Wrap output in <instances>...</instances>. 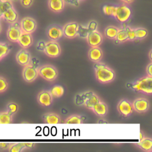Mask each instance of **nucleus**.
I'll return each mask as SVG.
<instances>
[{
	"mask_svg": "<svg viewBox=\"0 0 152 152\" xmlns=\"http://www.w3.org/2000/svg\"><path fill=\"white\" fill-rule=\"evenodd\" d=\"M95 63L94 65L95 76L99 82L102 84H106L115 79V72L112 68L99 62Z\"/></svg>",
	"mask_w": 152,
	"mask_h": 152,
	"instance_id": "nucleus-1",
	"label": "nucleus"
},
{
	"mask_svg": "<svg viewBox=\"0 0 152 152\" xmlns=\"http://www.w3.org/2000/svg\"><path fill=\"white\" fill-rule=\"evenodd\" d=\"M100 100L97 95L92 91H86L78 94L75 97V103L77 105H84L89 109H91L93 106Z\"/></svg>",
	"mask_w": 152,
	"mask_h": 152,
	"instance_id": "nucleus-2",
	"label": "nucleus"
},
{
	"mask_svg": "<svg viewBox=\"0 0 152 152\" xmlns=\"http://www.w3.org/2000/svg\"><path fill=\"white\" fill-rule=\"evenodd\" d=\"M128 87L131 88L136 91L141 92L147 94H151L152 77L147 75L141 77L135 82L129 84Z\"/></svg>",
	"mask_w": 152,
	"mask_h": 152,
	"instance_id": "nucleus-3",
	"label": "nucleus"
},
{
	"mask_svg": "<svg viewBox=\"0 0 152 152\" xmlns=\"http://www.w3.org/2000/svg\"><path fill=\"white\" fill-rule=\"evenodd\" d=\"M38 74L41 77L48 81H53L56 79L58 75V69L55 66L50 64H45L39 66Z\"/></svg>",
	"mask_w": 152,
	"mask_h": 152,
	"instance_id": "nucleus-4",
	"label": "nucleus"
},
{
	"mask_svg": "<svg viewBox=\"0 0 152 152\" xmlns=\"http://www.w3.org/2000/svg\"><path fill=\"white\" fill-rule=\"evenodd\" d=\"M132 11L131 8L126 5L121 4L116 6L115 18L119 22L123 23L128 21L131 18Z\"/></svg>",
	"mask_w": 152,
	"mask_h": 152,
	"instance_id": "nucleus-5",
	"label": "nucleus"
},
{
	"mask_svg": "<svg viewBox=\"0 0 152 152\" xmlns=\"http://www.w3.org/2000/svg\"><path fill=\"white\" fill-rule=\"evenodd\" d=\"M38 67V66L33 65L30 62L24 66L23 69V77L24 80L28 83L34 81L39 75Z\"/></svg>",
	"mask_w": 152,
	"mask_h": 152,
	"instance_id": "nucleus-6",
	"label": "nucleus"
},
{
	"mask_svg": "<svg viewBox=\"0 0 152 152\" xmlns=\"http://www.w3.org/2000/svg\"><path fill=\"white\" fill-rule=\"evenodd\" d=\"M44 53L49 57L56 58L61 55V48L57 41L50 40L46 42Z\"/></svg>",
	"mask_w": 152,
	"mask_h": 152,
	"instance_id": "nucleus-7",
	"label": "nucleus"
},
{
	"mask_svg": "<svg viewBox=\"0 0 152 152\" xmlns=\"http://www.w3.org/2000/svg\"><path fill=\"white\" fill-rule=\"evenodd\" d=\"M22 32L20 23L15 21L10 25L7 30V37L10 41L17 42Z\"/></svg>",
	"mask_w": 152,
	"mask_h": 152,
	"instance_id": "nucleus-8",
	"label": "nucleus"
},
{
	"mask_svg": "<svg viewBox=\"0 0 152 152\" xmlns=\"http://www.w3.org/2000/svg\"><path fill=\"white\" fill-rule=\"evenodd\" d=\"M134 110L138 113H144L150 108V102L148 99L144 97L135 99L132 103Z\"/></svg>",
	"mask_w": 152,
	"mask_h": 152,
	"instance_id": "nucleus-9",
	"label": "nucleus"
},
{
	"mask_svg": "<svg viewBox=\"0 0 152 152\" xmlns=\"http://www.w3.org/2000/svg\"><path fill=\"white\" fill-rule=\"evenodd\" d=\"M117 109L119 113L123 116H129L133 112L132 103L127 99H123L118 104Z\"/></svg>",
	"mask_w": 152,
	"mask_h": 152,
	"instance_id": "nucleus-10",
	"label": "nucleus"
},
{
	"mask_svg": "<svg viewBox=\"0 0 152 152\" xmlns=\"http://www.w3.org/2000/svg\"><path fill=\"white\" fill-rule=\"evenodd\" d=\"M87 41L90 47L99 46L103 42V36L97 30L90 31L86 38Z\"/></svg>",
	"mask_w": 152,
	"mask_h": 152,
	"instance_id": "nucleus-11",
	"label": "nucleus"
},
{
	"mask_svg": "<svg viewBox=\"0 0 152 152\" xmlns=\"http://www.w3.org/2000/svg\"><path fill=\"white\" fill-rule=\"evenodd\" d=\"M21 30L24 32L32 33L37 27L36 21L31 17H25L20 22Z\"/></svg>",
	"mask_w": 152,
	"mask_h": 152,
	"instance_id": "nucleus-12",
	"label": "nucleus"
},
{
	"mask_svg": "<svg viewBox=\"0 0 152 152\" xmlns=\"http://www.w3.org/2000/svg\"><path fill=\"white\" fill-rule=\"evenodd\" d=\"M47 36L50 40L57 41L63 36L62 28L56 24L51 25L47 29Z\"/></svg>",
	"mask_w": 152,
	"mask_h": 152,
	"instance_id": "nucleus-13",
	"label": "nucleus"
},
{
	"mask_svg": "<svg viewBox=\"0 0 152 152\" xmlns=\"http://www.w3.org/2000/svg\"><path fill=\"white\" fill-rule=\"evenodd\" d=\"M53 97L49 90H43L37 96L38 103L43 106L48 107L53 102Z\"/></svg>",
	"mask_w": 152,
	"mask_h": 152,
	"instance_id": "nucleus-14",
	"label": "nucleus"
},
{
	"mask_svg": "<svg viewBox=\"0 0 152 152\" xmlns=\"http://www.w3.org/2000/svg\"><path fill=\"white\" fill-rule=\"evenodd\" d=\"M15 58L17 62L24 66L30 63L31 56L30 53L26 48H23L17 52Z\"/></svg>",
	"mask_w": 152,
	"mask_h": 152,
	"instance_id": "nucleus-15",
	"label": "nucleus"
},
{
	"mask_svg": "<svg viewBox=\"0 0 152 152\" xmlns=\"http://www.w3.org/2000/svg\"><path fill=\"white\" fill-rule=\"evenodd\" d=\"M78 24L75 22H71L66 24L62 27L63 36L69 39H72L77 36Z\"/></svg>",
	"mask_w": 152,
	"mask_h": 152,
	"instance_id": "nucleus-16",
	"label": "nucleus"
},
{
	"mask_svg": "<svg viewBox=\"0 0 152 152\" xmlns=\"http://www.w3.org/2000/svg\"><path fill=\"white\" fill-rule=\"evenodd\" d=\"M88 56L92 62H100L103 57V51L99 46L91 47L88 52Z\"/></svg>",
	"mask_w": 152,
	"mask_h": 152,
	"instance_id": "nucleus-17",
	"label": "nucleus"
},
{
	"mask_svg": "<svg viewBox=\"0 0 152 152\" xmlns=\"http://www.w3.org/2000/svg\"><path fill=\"white\" fill-rule=\"evenodd\" d=\"M43 120L45 124L49 125H55V124H59L61 122V118L60 116L53 112H48L45 113L42 116Z\"/></svg>",
	"mask_w": 152,
	"mask_h": 152,
	"instance_id": "nucleus-18",
	"label": "nucleus"
},
{
	"mask_svg": "<svg viewBox=\"0 0 152 152\" xmlns=\"http://www.w3.org/2000/svg\"><path fill=\"white\" fill-rule=\"evenodd\" d=\"M19 45L23 48H27L30 47L33 42V37L31 33L23 31L17 41Z\"/></svg>",
	"mask_w": 152,
	"mask_h": 152,
	"instance_id": "nucleus-19",
	"label": "nucleus"
},
{
	"mask_svg": "<svg viewBox=\"0 0 152 152\" xmlns=\"http://www.w3.org/2000/svg\"><path fill=\"white\" fill-rule=\"evenodd\" d=\"M91 110L95 113L96 115L103 117L107 114L108 107L104 102L100 100L93 106V107L91 108Z\"/></svg>",
	"mask_w": 152,
	"mask_h": 152,
	"instance_id": "nucleus-20",
	"label": "nucleus"
},
{
	"mask_svg": "<svg viewBox=\"0 0 152 152\" xmlns=\"http://www.w3.org/2000/svg\"><path fill=\"white\" fill-rule=\"evenodd\" d=\"M2 17L8 23L12 24L17 21L18 19V14L13 7L8 9L3 12Z\"/></svg>",
	"mask_w": 152,
	"mask_h": 152,
	"instance_id": "nucleus-21",
	"label": "nucleus"
},
{
	"mask_svg": "<svg viewBox=\"0 0 152 152\" xmlns=\"http://www.w3.org/2000/svg\"><path fill=\"white\" fill-rule=\"evenodd\" d=\"M140 149L146 152H150L152 151V140L149 137H144L140 142L135 143Z\"/></svg>",
	"mask_w": 152,
	"mask_h": 152,
	"instance_id": "nucleus-22",
	"label": "nucleus"
},
{
	"mask_svg": "<svg viewBox=\"0 0 152 152\" xmlns=\"http://www.w3.org/2000/svg\"><path fill=\"white\" fill-rule=\"evenodd\" d=\"M65 2L64 0H49L48 6L49 8L55 12H59L62 11Z\"/></svg>",
	"mask_w": 152,
	"mask_h": 152,
	"instance_id": "nucleus-23",
	"label": "nucleus"
},
{
	"mask_svg": "<svg viewBox=\"0 0 152 152\" xmlns=\"http://www.w3.org/2000/svg\"><path fill=\"white\" fill-rule=\"evenodd\" d=\"M83 116L79 115L74 114L68 116L65 120L64 122L67 124H81L83 123Z\"/></svg>",
	"mask_w": 152,
	"mask_h": 152,
	"instance_id": "nucleus-24",
	"label": "nucleus"
},
{
	"mask_svg": "<svg viewBox=\"0 0 152 152\" xmlns=\"http://www.w3.org/2000/svg\"><path fill=\"white\" fill-rule=\"evenodd\" d=\"M118 27L113 26L107 27L104 30L105 36L110 39H115L118 31Z\"/></svg>",
	"mask_w": 152,
	"mask_h": 152,
	"instance_id": "nucleus-25",
	"label": "nucleus"
},
{
	"mask_svg": "<svg viewBox=\"0 0 152 152\" xmlns=\"http://www.w3.org/2000/svg\"><path fill=\"white\" fill-rule=\"evenodd\" d=\"M52 97L54 98H58L63 96L64 93V88L59 85H55L49 90Z\"/></svg>",
	"mask_w": 152,
	"mask_h": 152,
	"instance_id": "nucleus-26",
	"label": "nucleus"
},
{
	"mask_svg": "<svg viewBox=\"0 0 152 152\" xmlns=\"http://www.w3.org/2000/svg\"><path fill=\"white\" fill-rule=\"evenodd\" d=\"M115 39L118 43H123L128 40V36L125 28L122 27L118 29V31Z\"/></svg>",
	"mask_w": 152,
	"mask_h": 152,
	"instance_id": "nucleus-27",
	"label": "nucleus"
},
{
	"mask_svg": "<svg viewBox=\"0 0 152 152\" xmlns=\"http://www.w3.org/2000/svg\"><path fill=\"white\" fill-rule=\"evenodd\" d=\"M116 6L112 4H106L103 7V11L104 14L108 16L115 17Z\"/></svg>",
	"mask_w": 152,
	"mask_h": 152,
	"instance_id": "nucleus-28",
	"label": "nucleus"
},
{
	"mask_svg": "<svg viewBox=\"0 0 152 152\" xmlns=\"http://www.w3.org/2000/svg\"><path fill=\"white\" fill-rule=\"evenodd\" d=\"M12 122V115L7 111L0 113V124H10Z\"/></svg>",
	"mask_w": 152,
	"mask_h": 152,
	"instance_id": "nucleus-29",
	"label": "nucleus"
},
{
	"mask_svg": "<svg viewBox=\"0 0 152 152\" xmlns=\"http://www.w3.org/2000/svg\"><path fill=\"white\" fill-rule=\"evenodd\" d=\"M89 31L87 27V26H84L81 24H78L77 30V36L86 39L88 34Z\"/></svg>",
	"mask_w": 152,
	"mask_h": 152,
	"instance_id": "nucleus-30",
	"label": "nucleus"
},
{
	"mask_svg": "<svg viewBox=\"0 0 152 152\" xmlns=\"http://www.w3.org/2000/svg\"><path fill=\"white\" fill-rule=\"evenodd\" d=\"M11 46L6 43L0 42V60L5 56L10 51Z\"/></svg>",
	"mask_w": 152,
	"mask_h": 152,
	"instance_id": "nucleus-31",
	"label": "nucleus"
},
{
	"mask_svg": "<svg viewBox=\"0 0 152 152\" xmlns=\"http://www.w3.org/2000/svg\"><path fill=\"white\" fill-rule=\"evenodd\" d=\"M134 29L136 39H143L145 38L148 35V31L144 28L138 27Z\"/></svg>",
	"mask_w": 152,
	"mask_h": 152,
	"instance_id": "nucleus-32",
	"label": "nucleus"
},
{
	"mask_svg": "<svg viewBox=\"0 0 152 152\" xmlns=\"http://www.w3.org/2000/svg\"><path fill=\"white\" fill-rule=\"evenodd\" d=\"M25 148H26L25 142H17L11 144L8 150L11 152H20Z\"/></svg>",
	"mask_w": 152,
	"mask_h": 152,
	"instance_id": "nucleus-33",
	"label": "nucleus"
},
{
	"mask_svg": "<svg viewBox=\"0 0 152 152\" xmlns=\"http://www.w3.org/2000/svg\"><path fill=\"white\" fill-rule=\"evenodd\" d=\"M11 7H12V5L10 0H2L0 5V11L3 14L4 12Z\"/></svg>",
	"mask_w": 152,
	"mask_h": 152,
	"instance_id": "nucleus-34",
	"label": "nucleus"
},
{
	"mask_svg": "<svg viewBox=\"0 0 152 152\" xmlns=\"http://www.w3.org/2000/svg\"><path fill=\"white\" fill-rule=\"evenodd\" d=\"M125 29L127 33V36H128V40H131V41H134L136 39L135 37V31H134V29L132 28H131L130 27L126 26L125 27Z\"/></svg>",
	"mask_w": 152,
	"mask_h": 152,
	"instance_id": "nucleus-35",
	"label": "nucleus"
},
{
	"mask_svg": "<svg viewBox=\"0 0 152 152\" xmlns=\"http://www.w3.org/2000/svg\"><path fill=\"white\" fill-rule=\"evenodd\" d=\"M7 112L11 115L17 112L18 108V105L16 103L13 102L8 103L7 104Z\"/></svg>",
	"mask_w": 152,
	"mask_h": 152,
	"instance_id": "nucleus-36",
	"label": "nucleus"
},
{
	"mask_svg": "<svg viewBox=\"0 0 152 152\" xmlns=\"http://www.w3.org/2000/svg\"><path fill=\"white\" fill-rule=\"evenodd\" d=\"M8 84L7 80L2 77L0 76V93L6 90L8 88Z\"/></svg>",
	"mask_w": 152,
	"mask_h": 152,
	"instance_id": "nucleus-37",
	"label": "nucleus"
},
{
	"mask_svg": "<svg viewBox=\"0 0 152 152\" xmlns=\"http://www.w3.org/2000/svg\"><path fill=\"white\" fill-rule=\"evenodd\" d=\"M97 23L96 21H91L90 22L88 23V24H87V27L90 31H94V30H97Z\"/></svg>",
	"mask_w": 152,
	"mask_h": 152,
	"instance_id": "nucleus-38",
	"label": "nucleus"
},
{
	"mask_svg": "<svg viewBox=\"0 0 152 152\" xmlns=\"http://www.w3.org/2000/svg\"><path fill=\"white\" fill-rule=\"evenodd\" d=\"M21 5L24 7H30L33 2V0H20Z\"/></svg>",
	"mask_w": 152,
	"mask_h": 152,
	"instance_id": "nucleus-39",
	"label": "nucleus"
},
{
	"mask_svg": "<svg viewBox=\"0 0 152 152\" xmlns=\"http://www.w3.org/2000/svg\"><path fill=\"white\" fill-rule=\"evenodd\" d=\"M64 1L66 4L78 7L79 5L80 0H64Z\"/></svg>",
	"mask_w": 152,
	"mask_h": 152,
	"instance_id": "nucleus-40",
	"label": "nucleus"
},
{
	"mask_svg": "<svg viewBox=\"0 0 152 152\" xmlns=\"http://www.w3.org/2000/svg\"><path fill=\"white\" fill-rule=\"evenodd\" d=\"M45 46H46V42L43 41H40L37 45V49L40 51L43 52L45 48Z\"/></svg>",
	"mask_w": 152,
	"mask_h": 152,
	"instance_id": "nucleus-41",
	"label": "nucleus"
},
{
	"mask_svg": "<svg viewBox=\"0 0 152 152\" xmlns=\"http://www.w3.org/2000/svg\"><path fill=\"white\" fill-rule=\"evenodd\" d=\"M11 144L9 142H0V149L1 150H7L9 149Z\"/></svg>",
	"mask_w": 152,
	"mask_h": 152,
	"instance_id": "nucleus-42",
	"label": "nucleus"
},
{
	"mask_svg": "<svg viewBox=\"0 0 152 152\" xmlns=\"http://www.w3.org/2000/svg\"><path fill=\"white\" fill-rule=\"evenodd\" d=\"M146 72L147 74V75L152 77V63L150 62L146 68Z\"/></svg>",
	"mask_w": 152,
	"mask_h": 152,
	"instance_id": "nucleus-43",
	"label": "nucleus"
},
{
	"mask_svg": "<svg viewBox=\"0 0 152 152\" xmlns=\"http://www.w3.org/2000/svg\"><path fill=\"white\" fill-rule=\"evenodd\" d=\"M25 145H26V148L31 149L34 147V143H33V142H25Z\"/></svg>",
	"mask_w": 152,
	"mask_h": 152,
	"instance_id": "nucleus-44",
	"label": "nucleus"
},
{
	"mask_svg": "<svg viewBox=\"0 0 152 152\" xmlns=\"http://www.w3.org/2000/svg\"><path fill=\"white\" fill-rule=\"evenodd\" d=\"M144 137V134H143L142 132L141 131H140V140H142Z\"/></svg>",
	"mask_w": 152,
	"mask_h": 152,
	"instance_id": "nucleus-45",
	"label": "nucleus"
},
{
	"mask_svg": "<svg viewBox=\"0 0 152 152\" xmlns=\"http://www.w3.org/2000/svg\"><path fill=\"white\" fill-rule=\"evenodd\" d=\"M121 1H123V2H124L125 3L129 4V3L132 2H133L134 0H121Z\"/></svg>",
	"mask_w": 152,
	"mask_h": 152,
	"instance_id": "nucleus-46",
	"label": "nucleus"
},
{
	"mask_svg": "<svg viewBox=\"0 0 152 152\" xmlns=\"http://www.w3.org/2000/svg\"><path fill=\"white\" fill-rule=\"evenodd\" d=\"M149 58H150V59L151 60H151H152V58H151V50L150 51V52H149Z\"/></svg>",
	"mask_w": 152,
	"mask_h": 152,
	"instance_id": "nucleus-47",
	"label": "nucleus"
},
{
	"mask_svg": "<svg viewBox=\"0 0 152 152\" xmlns=\"http://www.w3.org/2000/svg\"><path fill=\"white\" fill-rule=\"evenodd\" d=\"M2 17V13L1 11H0V18H1Z\"/></svg>",
	"mask_w": 152,
	"mask_h": 152,
	"instance_id": "nucleus-48",
	"label": "nucleus"
},
{
	"mask_svg": "<svg viewBox=\"0 0 152 152\" xmlns=\"http://www.w3.org/2000/svg\"><path fill=\"white\" fill-rule=\"evenodd\" d=\"M2 0H0V5H1V4L2 3Z\"/></svg>",
	"mask_w": 152,
	"mask_h": 152,
	"instance_id": "nucleus-49",
	"label": "nucleus"
},
{
	"mask_svg": "<svg viewBox=\"0 0 152 152\" xmlns=\"http://www.w3.org/2000/svg\"><path fill=\"white\" fill-rule=\"evenodd\" d=\"M1 31V24H0V32Z\"/></svg>",
	"mask_w": 152,
	"mask_h": 152,
	"instance_id": "nucleus-50",
	"label": "nucleus"
},
{
	"mask_svg": "<svg viewBox=\"0 0 152 152\" xmlns=\"http://www.w3.org/2000/svg\"><path fill=\"white\" fill-rule=\"evenodd\" d=\"M11 1V0H10ZM12 1H17V0H12Z\"/></svg>",
	"mask_w": 152,
	"mask_h": 152,
	"instance_id": "nucleus-51",
	"label": "nucleus"
},
{
	"mask_svg": "<svg viewBox=\"0 0 152 152\" xmlns=\"http://www.w3.org/2000/svg\"><path fill=\"white\" fill-rule=\"evenodd\" d=\"M80 1H81V0H80Z\"/></svg>",
	"mask_w": 152,
	"mask_h": 152,
	"instance_id": "nucleus-52",
	"label": "nucleus"
}]
</instances>
